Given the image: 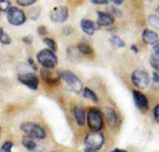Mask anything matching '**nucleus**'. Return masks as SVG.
<instances>
[{"label":"nucleus","mask_w":159,"mask_h":152,"mask_svg":"<svg viewBox=\"0 0 159 152\" xmlns=\"http://www.w3.org/2000/svg\"><path fill=\"white\" fill-rule=\"evenodd\" d=\"M39 13H40L39 8H33V9L30 10L29 16L31 18V20H37L38 16H39Z\"/></svg>","instance_id":"24"},{"label":"nucleus","mask_w":159,"mask_h":152,"mask_svg":"<svg viewBox=\"0 0 159 152\" xmlns=\"http://www.w3.org/2000/svg\"><path fill=\"white\" fill-rule=\"evenodd\" d=\"M131 49H132V50L134 51L135 53H137V52H139V49H137L135 46H131Z\"/></svg>","instance_id":"38"},{"label":"nucleus","mask_w":159,"mask_h":152,"mask_svg":"<svg viewBox=\"0 0 159 152\" xmlns=\"http://www.w3.org/2000/svg\"><path fill=\"white\" fill-rule=\"evenodd\" d=\"M48 70H49V68H45V70H42V72H40V75H42L43 80H44L46 83H48V84H50V85L57 84L58 80H60V78L59 77H57V78L52 77V76H51V74H50V72H48Z\"/></svg>","instance_id":"17"},{"label":"nucleus","mask_w":159,"mask_h":152,"mask_svg":"<svg viewBox=\"0 0 159 152\" xmlns=\"http://www.w3.org/2000/svg\"><path fill=\"white\" fill-rule=\"evenodd\" d=\"M152 115H154V119L156 121V123H159V104H156L152 111Z\"/></svg>","instance_id":"30"},{"label":"nucleus","mask_w":159,"mask_h":152,"mask_svg":"<svg viewBox=\"0 0 159 152\" xmlns=\"http://www.w3.org/2000/svg\"><path fill=\"white\" fill-rule=\"evenodd\" d=\"M150 58L159 61V44L154 46V48H152V55H150Z\"/></svg>","instance_id":"27"},{"label":"nucleus","mask_w":159,"mask_h":152,"mask_svg":"<svg viewBox=\"0 0 159 152\" xmlns=\"http://www.w3.org/2000/svg\"><path fill=\"white\" fill-rule=\"evenodd\" d=\"M29 63L31 64V65H32V67H33L34 70H36V65H35V64H34L33 60H32V59H30V60H29Z\"/></svg>","instance_id":"37"},{"label":"nucleus","mask_w":159,"mask_h":152,"mask_svg":"<svg viewBox=\"0 0 159 152\" xmlns=\"http://www.w3.org/2000/svg\"><path fill=\"white\" fill-rule=\"evenodd\" d=\"M111 152H125L124 150H119V149H115V150H112Z\"/></svg>","instance_id":"39"},{"label":"nucleus","mask_w":159,"mask_h":152,"mask_svg":"<svg viewBox=\"0 0 159 152\" xmlns=\"http://www.w3.org/2000/svg\"><path fill=\"white\" fill-rule=\"evenodd\" d=\"M92 2L95 5H107L108 0H92Z\"/></svg>","instance_id":"33"},{"label":"nucleus","mask_w":159,"mask_h":152,"mask_svg":"<svg viewBox=\"0 0 159 152\" xmlns=\"http://www.w3.org/2000/svg\"><path fill=\"white\" fill-rule=\"evenodd\" d=\"M19 82H21L23 85H25L29 88L36 90L39 86V80L34 73H26V74H21L18 76Z\"/></svg>","instance_id":"8"},{"label":"nucleus","mask_w":159,"mask_h":152,"mask_svg":"<svg viewBox=\"0 0 159 152\" xmlns=\"http://www.w3.org/2000/svg\"><path fill=\"white\" fill-rule=\"evenodd\" d=\"M0 9L2 12H8L10 9V1L9 0H0Z\"/></svg>","instance_id":"25"},{"label":"nucleus","mask_w":159,"mask_h":152,"mask_svg":"<svg viewBox=\"0 0 159 152\" xmlns=\"http://www.w3.org/2000/svg\"><path fill=\"white\" fill-rule=\"evenodd\" d=\"M109 10H110V13L112 14L113 16H118V18H119V16H121V14H122V13L119 11V10L117 9V8H113V7H111Z\"/></svg>","instance_id":"31"},{"label":"nucleus","mask_w":159,"mask_h":152,"mask_svg":"<svg viewBox=\"0 0 159 152\" xmlns=\"http://www.w3.org/2000/svg\"><path fill=\"white\" fill-rule=\"evenodd\" d=\"M98 20H97V25L102 27H107L111 26L115 23V16L112 14H109L107 12L99 11L98 12Z\"/></svg>","instance_id":"12"},{"label":"nucleus","mask_w":159,"mask_h":152,"mask_svg":"<svg viewBox=\"0 0 159 152\" xmlns=\"http://www.w3.org/2000/svg\"><path fill=\"white\" fill-rule=\"evenodd\" d=\"M12 147H13V143L11 141H6L1 147V152H12Z\"/></svg>","instance_id":"26"},{"label":"nucleus","mask_w":159,"mask_h":152,"mask_svg":"<svg viewBox=\"0 0 159 152\" xmlns=\"http://www.w3.org/2000/svg\"><path fill=\"white\" fill-rule=\"evenodd\" d=\"M22 145H24L25 149H27L29 151H36L37 150V147L38 145L35 142V141L33 140V138H31V137H24V138L22 139Z\"/></svg>","instance_id":"16"},{"label":"nucleus","mask_w":159,"mask_h":152,"mask_svg":"<svg viewBox=\"0 0 159 152\" xmlns=\"http://www.w3.org/2000/svg\"><path fill=\"white\" fill-rule=\"evenodd\" d=\"M83 96H84L86 99H91L92 101H94V102H98L97 95H96L92 89L87 88V87L86 88H84V90H83Z\"/></svg>","instance_id":"20"},{"label":"nucleus","mask_w":159,"mask_h":152,"mask_svg":"<svg viewBox=\"0 0 159 152\" xmlns=\"http://www.w3.org/2000/svg\"><path fill=\"white\" fill-rule=\"evenodd\" d=\"M147 22L152 27H154L155 29H158V31H159V16L149 15L147 18Z\"/></svg>","instance_id":"21"},{"label":"nucleus","mask_w":159,"mask_h":152,"mask_svg":"<svg viewBox=\"0 0 159 152\" xmlns=\"http://www.w3.org/2000/svg\"><path fill=\"white\" fill-rule=\"evenodd\" d=\"M77 50L84 55H92L93 54V49L86 42H80L77 45Z\"/></svg>","instance_id":"18"},{"label":"nucleus","mask_w":159,"mask_h":152,"mask_svg":"<svg viewBox=\"0 0 159 152\" xmlns=\"http://www.w3.org/2000/svg\"><path fill=\"white\" fill-rule=\"evenodd\" d=\"M142 39H143L144 44L148 45V46H156L159 44V36L157 35L156 32L152 31V29H144L143 34H142Z\"/></svg>","instance_id":"11"},{"label":"nucleus","mask_w":159,"mask_h":152,"mask_svg":"<svg viewBox=\"0 0 159 152\" xmlns=\"http://www.w3.org/2000/svg\"><path fill=\"white\" fill-rule=\"evenodd\" d=\"M149 1H152V0H149Z\"/></svg>","instance_id":"42"},{"label":"nucleus","mask_w":159,"mask_h":152,"mask_svg":"<svg viewBox=\"0 0 159 152\" xmlns=\"http://www.w3.org/2000/svg\"><path fill=\"white\" fill-rule=\"evenodd\" d=\"M43 41H44V44H46L49 47V49H51L53 51L57 50V44H56V41L53 39H51V38H44Z\"/></svg>","instance_id":"23"},{"label":"nucleus","mask_w":159,"mask_h":152,"mask_svg":"<svg viewBox=\"0 0 159 152\" xmlns=\"http://www.w3.org/2000/svg\"><path fill=\"white\" fill-rule=\"evenodd\" d=\"M149 63H150V65L152 66V68H154L156 72H159V61L152 59V58H149Z\"/></svg>","instance_id":"29"},{"label":"nucleus","mask_w":159,"mask_h":152,"mask_svg":"<svg viewBox=\"0 0 159 152\" xmlns=\"http://www.w3.org/2000/svg\"><path fill=\"white\" fill-rule=\"evenodd\" d=\"M23 41L26 42L27 45H31L32 44V38L31 37H24L23 38Z\"/></svg>","instance_id":"36"},{"label":"nucleus","mask_w":159,"mask_h":152,"mask_svg":"<svg viewBox=\"0 0 159 152\" xmlns=\"http://www.w3.org/2000/svg\"><path fill=\"white\" fill-rule=\"evenodd\" d=\"M152 80L155 83H159V72H155L152 75Z\"/></svg>","instance_id":"34"},{"label":"nucleus","mask_w":159,"mask_h":152,"mask_svg":"<svg viewBox=\"0 0 159 152\" xmlns=\"http://www.w3.org/2000/svg\"><path fill=\"white\" fill-rule=\"evenodd\" d=\"M110 1H112L115 5H117V6H120V5H122V3L124 2V0H110Z\"/></svg>","instance_id":"35"},{"label":"nucleus","mask_w":159,"mask_h":152,"mask_svg":"<svg viewBox=\"0 0 159 152\" xmlns=\"http://www.w3.org/2000/svg\"><path fill=\"white\" fill-rule=\"evenodd\" d=\"M87 125L91 132H100L104 126V117L98 109L91 108L87 112Z\"/></svg>","instance_id":"3"},{"label":"nucleus","mask_w":159,"mask_h":152,"mask_svg":"<svg viewBox=\"0 0 159 152\" xmlns=\"http://www.w3.org/2000/svg\"><path fill=\"white\" fill-rule=\"evenodd\" d=\"M38 34H39L40 36L47 35V29H46V27H44V26H39V27H38Z\"/></svg>","instance_id":"32"},{"label":"nucleus","mask_w":159,"mask_h":152,"mask_svg":"<svg viewBox=\"0 0 159 152\" xmlns=\"http://www.w3.org/2000/svg\"><path fill=\"white\" fill-rule=\"evenodd\" d=\"M84 152H96V151H94V150H91V149H87V148H86Z\"/></svg>","instance_id":"40"},{"label":"nucleus","mask_w":159,"mask_h":152,"mask_svg":"<svg viewBox=\"0 0 159 152\" xmlns=\"http://www.w3.org/2000/svg\"><path fill=\"white\" fill-rule=\"evenodd\" d=\"M38 63L44 68H49L52 70L57 66L58 64V58L56 55L55 51L51 49H43L36 55Z\"/></svg>","instance_id":"2"},{"label":"nucleus","mask_w":159,"mask_h":152,"mask_svg":"<svg viewBox=\"0 0 159 152\" xmlns=\"http://www.w3.org/2000/svg\"><path fill=\"white\" fill-rule=\"evenodd\" d=\"M133 99L136 104V106L142 111H147L149 108V103H148V100L146 98V96L144 93H142L139 90H133Z\"/></svg>","instance_id":"10"},{"label":"nucleus","mask_w":159,"mask_h":152,"mask_svg":"<svg viewBox=\"0 0 159 152\" xmlns=\"http://www.w3.org/2000/svg\"><path fill=\"white\" fill-rule=\"evenodd\" d=\"M69 16V11L66 7L55 8L50 13V20L55 23H63Z\"/></svg>","instance_id":"9"},{"label":"nucleus","mask_w":159,"mask_h":152,"mask_svg":"<svg viewBox=\"0 0 159 152\" xmlns=\"http://www.w3.org/2000/svg\"><path fill=\"white\" fill-rule=\"evenodd\" d=\"M0 41H1V44H3V45H10L12 41L11 38L9 37V35H7V34L5 33L3 28L0 29Z\"/></svg>","instance_id":"22"},{"label":"nucleus","mask_w":159,"mask_h":152,"mask_svg":"<svg viewBox=\"0 0 159 152\" xmlns=\"http://www.w3.org/2000/svg\"><path fill=\"white\" fill-rule=\"evenodd\" d=\"M36 0H16V2L19 3L22 7H27V6H31L33 3H35Z\"/></svg>","instance_id":"28"},{"label":"nucleus","mask_w":159,"mask_h":152,"mask_svg":"<svg viewBox=\"0 0 159 152\" xmlns=\"http://www.w3.org/2000/svg\"><path fill=\"white\" fill-rule=\"evenodd\" d=\"M21 130L24 132L26 136L31 137L33 139H45L46 138V130L39 126L38 124L33 122H25L21 125Z\"/></svg>","instance_id":"4"},{"label":"nucleus","mask_w":159,"mask_h":152,"mask_svg":"<svg viewBox=\"0 0 159 152\" xmlns=\"http://www.w3.org/2000/svg\"><path fill=\"white\" fill-rule=\"evenodd\" d=\"M105 113H106V119L108 125L110 126L111 128H115L116 126L119 124V119H118V115L116 113V111L113 109L107 108L105 110Z\"/></svg>","instance_id":"14"},{"label":"nucleus","mask_w":159,"mask_h":152,"mask_svg":"<svg viewBox=\"0 0 159 152\" xmlns=\"http://www.w3.org/2000/svg\"><path fill=\"white\" fill-rule=\"evenodd\" d=\"M131 80H132L133 85L139 89H145L148 87L150 82L149 75L146 71L137 68V70L133 71L132 75H131Z\"/></svg>","instance_id":"6"},{"label":"nucleus","mask_w":159,"mask_h":152,"mask_svg":"<svg viewBox=\"0 0 159 152\" xmlns=\"http://www.w3.org/2000/svg\"><path fill=\"white\" fill-rule=\"evenodd\" d=\"M7 20L11 25L19 26V25L24 24L25 21H26V16H25V13L21 9L11 7L9 9V11L7 12Z\"/></svg>","instance_id":"7"},{"label":"nucleus","mask_w":159,"mask_h":152,"mask_svg":"<svg viewBox=\"0 0 159 152\" xmlns=\"http://www.w3.org/2000/svg\"><path fill=\"white\" fill-rule=\"evenodd\" d=\"M109 42H110L113 47H116V48H123V47L125 46L124 41L118 35H111L110 38H109Z\"/></svg>","instance_id":"19"},{"label":"nucleus","mask_w":159,"mask_h":152,"mask_svg":"<svg viewBox=\"0 0 159 152\" xmlns=\"http://www.w3.org/2000/svg\"><path fill=\"white\" fill-rule=\"evenodd\" d=\"M73 116L75 119V122L79 126H84L86 122V113L85 110L81 106H76L73 108Z\"/></svg>","instance_id":"13"},{"label":"nucleus","mask_w":159,"mask_h":152,"mask_svg":"<svg viewBox=\"0 0 159 152\" xmlns=\"http://www.w3.org/2000/svg\"><path fill=\"white\" fill-rule=\"evenodd\" d=\"M84 142L87 149L98 151V150L102 147V145H104V142H105L104 135L100 132H91L89 135H86Z\"/></svg>","instance_id":"5"},{"label":"nucleus","mask_w":159,"mask_h":152,"mask_svg":"<svg viewBox=\"0 0 159 152\" xmlns=\"http://www.w3.org/2000/svg\"><path fill=\"white\" fill-rule=\"evenodd\" d=\"M59 78L62 83H63L64 87H66L68 90L73 91L75 93H79L82 91L83 89V84L82 80L77 77L76 75L72 72H62L59 74Z\"/></svg>","instance_id":"1"},{"label":"nucleus","mask_w":159,"mask_h":152,"mask_svg":"<svg viewBox=\"0 0 159 152\" xmlns=\"http://www.w3.org/2000/svg\"><path fill=\"white\" fill-rule=\"evenodd\" d=\"M81 28L87 35H93L95 33V29L97 28L96 24L91 20H87V19H83L81 21Z\"/></svg>","instance_id":"15"},{"label":"nucleus","mask_w":159,"mask_h":152,"mask_svg":"<svg viewBox=\"0 0 159 152\" xmlns=\"http://www.w3.org/2000/svg\"><path fill=\"white\" fill-rule=\"evenodd\" d=\"M158 12H159V7H158Z\"/></svg>","instance_id":"41"}]
</instances>
